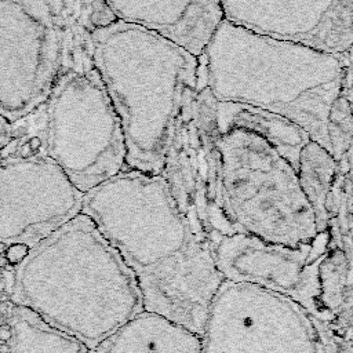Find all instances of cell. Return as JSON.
Instances as JSON below:
<instances>
[{"mask_svg": "<svg viewBox=\"0 0 353 353\" xmlns=\"http://www.w3.org/2000/svg\"><path fill=\"white\" fill-rule=\"evenodd\" d=\"M82 213L131 272L142 310L202 335L225 279L207 236L182 214L164 178L126 168L84 193Z\"/></svg>", "mask_w": 353, "mask_h": 353, "instance_id": "6da1fadb", "label": "cell"}, {"mask_svg": "<svg viewBox=\"0 0 353 353\" xmlns=\"http://www.w3.org/2000/svg\"><path fill=\"white\" fill-rule=\"evenodd\" d=\"M217 102L258 106L290 119L330 152L327 117L342 91L350 51L331 54L222 20L202 53Z\"/></svg>", "mask_w": 353, "mask_h": 353, "instance_id": "7a4b0ae2", "label": "cell"}, {"mask_svg": "<svg viewBox=\"0 0 353 353\" xmlns=\"http://www.w3.org/2000/svg\"><path fill=\"white\" fill-rule=\"evenodd\" d=\"M90 44L120 120L127 168L160 174L180 113L198 88L199 55L119 20L97 28Z\"/></svg>", "mask_w": 353, "mask_h": 353, "instance_id": "3957f363", "label": "cell"}, {"mask_svg": "<svg viewBox=\"0 0 353 353\" xmlns=\"http://www.w3.org/2000/svg\"><path fill=\"white\" fill-rule=\"evenodd\" d=\"M39 259L44 317L91 350L142 310L131 272L83 213L42 240Z\"/></svg>", "mask_w": 353, "mask_h": 353, "instance_id": "277c9868", "label": "cell"}, {"mask_svg": "<svg viewBox=\"0 0 353 353\" xmlns=\"http://www.w3.org/2000/svg\"><path fill=\"white\" fill-rule=\"evenodd\" d=\"M214 206L207 239L246 235L299 247L320 233L295 168L262 138L244 130L218 132Z\"/></svg>", "mask_w": 353, "mask_h": 353, "instance_id": "5b68a950", "label": "cell"}, {"mask_svg": "<svg viewBox=\"0 0 353 353\" xmlns=\"http://www.w3.org/2000/svg\"><path fill=\"white\" fill-rule=\"evenodd\" d=\"M90 38L68 40L54 84L35 112L32 134L83 195L127 168L120 120L94 65Z\"/></svg>", "mask_w": 353, "mask_h": 353, "instance_id": "8992f818", "label": "cell"}, {"mask_svg": "<svg viewBox=\"0 0 353 353\" xmlns=\"http://www.w3.org/2000/svg\"><path fill=\"white\" fill-rule=\"evenodd\" d=\"M102 0H0V116L14 124L47 98L68 39L115 21Z\"/></svg>", "mask_w": 353, "mask_h": 353, "instance_id": "52a82bcc", "label": "cell"}, {"mask_svg": "<svg viewBox=\"0 0 353 353\" xmlns=\"http://www.w3.org/2000/svg\"><path fill=\"white\" fill-rule=\"evenodd\" d=\"M225 280L262 287L290 298L313 319L330 321L341 312L349 280L343 247L331 232H320L299 247L246 235L209 240Z\"/></svg>", "mask_w": 353, "mask_h": 353, "instance_id": "ba28073f", "label": "cell"}, {"mask_svg": "<svg viewBox=\"0 0 353 353\" xmlns=\"http://www.w3.org/2000/svg\"><path fill=\"white\" fill-rule=\"evenodd\" d=\"M314 320L284 295L224 280L200 335L203 353H325Z\"/></svg>", "mask_w": 353, "mask_h": 353, "instance_id": "9c48e42d", "label": "cell"}, {"mask_svg": "<svg viewBox=\"0 0 353 353\" xmlns=\"http://www.w3.org/2000/svg\"><path fill=\"white\" fill-rule=\"evenodd\" d=\"M10 146L0 152V221H11L25 244L42 242L82 213L84 195L43 153L35 135Z\"/></svg>", "mask_w": 353, "mask_h": 353, "instance_id": "30bf717a", "label": "cell"}, {"mask_svg": "<svg viewBox=\"0 0 353 353\" xmlns=\"http://www.w3.org/2000/svg\"><path fill=\"white\" fill-rule=\"evenodd\" d=\"M217 101L207 87L206 66L199 55L198 88L176 120L160 175L182 214L203 232L214 206L217 182Z\"/></svg>", "mask_w": 353, "mask_h": 353, "instance_id": "8fae6325", "label": "cell"}, {"mask_svg": "<svg viewBox=\"0 0 353 353\" xmlns=\"http://www.w3.org/2000/svg\"><path fill=\"white\" fill-rule=\"evenodd\" d=\"M224 20L331 54L352 50V0H220Z\"/></svg>", "mask_w": 353, "mask_h": 353, "instance_id": "7c38bea8", "label": "cell"}, {"mask_svg": "<svg viewBox=\"0 0 353 353\" xmlns=\"http://www.w3.org/2000/svg\"><path fill=\"white\" fill-rule=\"evenodd\" d=\"M116 20L159 33L200 55L224 20L220 0H102Z\"/></svg>", "mask_w": 353, "mask_h": 353, "instance_id": "4fadbf2b", "label": "cell"}, {"mask_svg": "<svg viewBox=\"0 0 353 353\" xmlns=\"http://www.w3.org/2000/svg\"><path fill=\"white\" fill-rule=\"evenodd\" d=\"M93 353H203L202 338L160 314L141 310Z\"/></svg>", "mask_w": 353, "mask_h": 353, "instance_id": "5bb4252c", "label": "cell"}, {"mask_svg": "<svg viewBox=\"0 0 353 353\" xmlns=\"http://www.w3.org/2000/svg\"><path fill=\"white\" fill-rule=\"evenodd\" d=\"M215 120L220 134L239 128L262 138L272 148H275L295 171L301 150L312 139L308 132L290 119L251 105L217 102Z\"/></svg>", "mask_w": 353, "mask_h": 353, "instance_id": "9a60e30c", "label": "cell"}, {"mask_svg": "<svg viewBox=\"0 0 353 353\" xmlns=\"http://www.w3.org/2000/svg\"><path fill=\"white\" fill-rule=\"evenodd\" d=\"M336 161L332 154L320 143L310 139L301 150L297 175L305 198L312 206L319 231H327L328 217L325 202L335 178Z\"/></svg>", "mask_w": 353, "mask_h": 353, "instance_id": "2e32d148", "label": "cell"}, {"mask_svg": "<svg viewBox=\"0 0 353 353\" xmlns=\"http://www.w3.org/2000/svg\"><path fill=\"white\" fill-rule=\"evenodd\" d=\"M327 138L330 142V153L335 161H339L345 154L352 152V101L343 95H339L331 105L327 117Z\"/></svg>", "mask_w": 353, "mask_h": 353, "instance_id": "e0dca14e", "label": "cell"}, {"mask_svg": "<svg viewBox=\"0 0 353 353\" xmlns=\"http://www.w3.org/2000/svg\"><path fill=\"white\" fill-rule=\"evenodd\" d=\"M31 253V247L24 243H14L10 247L6 248L5 258L9 265L21 264L24 259L27 258L28 254Z\"/></svg>", "mask_w": 353, "mask_h": 353, "instance_id": "ac0fdd59", "label": "cell"}, {"mask_svg": "<svg viewBox=\"0 0 353 353\" xmlns=\"http://www.w3.org/2000/svg\"><path fill=\"white\" fill-rule=\"evenodd\" d=\"M13 141V130L9 121L0 116V152H3L5 148Z\"/></svg>", "mask_w": 353, "mask_h": 353, "instance_id": "d6986e66", "label": "cell"}, {"mask_svg": "<svg viewBox=\"0 0 353 353\" xmlns=\"http://www.w3.org/2000/svg\"><path fill=\"white\" fill-rule=\"evenodd\" d=\"M13 336V331L9 324L0 325V341L7 342Z\"/></svg>", "mask_w": 353, "mask_h": 353, "instance_id": "ffe728a7", "label": "cell"}, {"mask_svg": "<svg viewBox=\"0 0 353 353\" xmlns=\"http://www.w3.org/2000/svg\"><path fill=\"white\" fill-rule=\"evenodd\" d=\"M5 301H7V295L2 294V295H0V302H5Z\"/></svg>", "mask_w": 353, "mask_h": 353, "instance_id": "44dd1931", "label": "cell"}]
</instances>
